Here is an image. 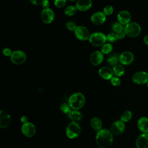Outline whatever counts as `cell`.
I'll return each instance as SVG.
<instances>
[{"label": "cell", "instance_id": "cell-11", "mask_svg": "<svg viewBox=\"0 0 148 148\" xmlns=\"http://www.w3.org/2000/svg\"><path fill=\"white\" fill-rule=\"evenodd\" d=\"M106 16L102 12H97L93 13L90 18L91 23L95 25L103 24L106 21Z\"/></svg>", "mask_w": 148, "mask_h": 148}, {"label": "cell", "instance_id": "cell-36", "mask_svg": "<svg viewBox=\"0 0 148 148\" xmlns=\"http://www.w3.org/2000/svg\"><path fill=\"white\" fill-rule=\"evenodd\" d=\"M2 53H3V54L4 55V56H11V54H12V51H11V50L9 49V48H8V47H5V48H4L3 49V50H2Z\"/></svg>", "mask_w": 148, "mask_h": 148}, {"label": "cell", "instance_id": "cell-26", "mask_svg": "<svg viewBox=\"0 0 148 148\" xmlns=\"http://www.w3.org/2000/svg\"><path fill=\"white\" fill-rule=\"evenodd\" d=\"M113 49V46L112 44L108 43H105L103 45L101 46V51L103 54H110Z\"/></svg>", "mask_w": 148, "mask_h": 148}, {"label": "cell", "instance_id": "cell-17", "mask_svg": "<svg viewBox=\"0 0 148 148\" xmlns=\"http://www.w3.org/2000/svg\"><path fill=\"white\" fill-rule=\"evenodd\" d=\"M125 130V124L121 120L114 121L111 126V131L113 134L119 135L124 132Z\"/></svg>", "mask_w": 148, "mask_h": 148}, {"label": "cell", "instance_id": "cell-39", "mask_svg": "<svg viewBox=\"0 0 148 148\" xmlns=\"http://www.w3.org/2000/svg\"><path fill=\"white\" fill-rule=\"evenodd\" d=\"M21 123H23V124L28 122L27 121V117L25 116H23L21 117Z\"/></svg>", "mask_w": 148, "mask_h": 148}, {"label": "cell", "instance_id": "cell-24", "mask_svg": "<svg viewBox=\"0 0 148 148\" xmlns=\"http://www.w3.org/2000/svg\"><path fill=\"white\" fill-rule=\"evenodd\" d=\"M90 124L91 126L97 131H99L101 130L102 125V123L101 120L98 118V117H94L91 119V121H90Z\"/></svg>", "mask_w": 148, "mask_h": 148}, {"label": "cell", "instance_id": "cell-8", "mask_svg": "<svg viewBox=\"0 0 148 148\" xmlns=\"http://www.w3.org/2000/svg\"><path fill=\"white\" fill-rule=\"evenodd\" d=\"M132 80L136 84H145L148 82V73L145 71L137 72L133 75Z\"/></svg>", "mask_w": 148, "mask_h": 148}, {"label": "cell", "instance_id": "cell-41", "mask_svg": "<svg viewBox=\"0 0 148 148\" xmlns=\"http://www.w3.org/2000/svg\"><path fill=\"white\" fill-rule=\"evenodd\" d=\"M66 1H70V2H73V1H74L75 0H66Z\"/></svg>", "mask_w": 148, "mask_h": 148}, {"label": "cell", "instance_id": "cell-28", "mask_svg": "<svg viewBox=\"0 0 148 148\" xmlns=\"http://www.w3.org/2000/svg\"><path fill=\"white\" fill-rule=\"evenodd\" d=\"M112 29L114 33H116L124 30V27L123 25L120 24L119 22H116L112 24Z\"/></svg>", "mask_w": 148, "mask_h": 148}, {"label": "cell", "instance_id": "cell-12", "mask_svg": "<svg viewBox=\"0 0 148 148\" xmlns=\"http://www.w3.org/2000/svg\"><path fill=\"white\" fill-rule=\"evenodd\" d=\"M120 62L124 65L131 64L134 59V56L132 53L129 51H125L121 53L119 56Z\"/></svg>", "mask_w": 148, "mask_h": 148}, {"label": "cell", "instance_id": "cell-14", "mask_svg": "<svg viewBox=\"0 0 148 148\" xmlns=\"http://www.w3.org/2000/svg\"><path fill=\"white\" fill-rule=\"evenodd\" d=\"M131 14L127 10H121L117 14V20L122 25H127L131 22Z\"/></svg>", "mask_w": 148, "mask_h": 148}, {"label": "cell", "instance_id": "cell-9", "mask_svg": "<svg viewBox=\"0 0 148 148\" xmlns=\"http://www.w3.org/2000/svg\"><path fill=\"white\" fill-rule=\"evenodd\" d=\"M40 18L45 24L51 23L55 18V14L53 10L50 8L44 9L40 13Z\"/></svg>", "mask_w": 148, "mask_h": 148}, {"label": "cell", "instance_id": "cell-27", "mask_svg": "<svg viewBox=\"0 0 148 148\" xmlns=\"http://www.w3.org/2000/svg\"><path fill=\"white\" fill-rule=\"evenodd\" d=\"M132 113L130 110H125L124 111L121 115V120L124 122L129 121L132 118Z\"/></svg>", "mask_w": 148, "mask_h": 148}, {"label": "cell", "instance_id": "cell-15", "mask_svg": "<svg viewBox=\"0 0 148 148\" xmlns=\"http://www.w3.org/2000/svg\"><path fill=\"white\" fill-rule=\"evenodd\" d=\"M11 121V117L10 114L3 110H1L0 112V127L1 128H5L8 127Z\"/></svg>", "mask_w": 148, "mask_h": 148}, {"label": "cell", "instance_id": "cell-2", "mask_svg": "<svg viewBox=\"0 0 148 148\" xmlns=\"http://www.w3.org/2000/svg\"><path fill=\"white\" fill-rule=\"evenodd\" d=\"M85 102V97L81 92H75L72 94L68 99V104L74 110H79L82 108Z\"/></svg>", "mask_w": 148, "mask_h": 148}, {"label": "cell", "instance_id": "cell-34", "mask_svg": "<svg viewBox=\"0 0 148 148\" xmlns=\"http://www.w3.org/2000/svg\"><path fill=\"white\" fill-rule=\"evenodd\" d=\"M106 38H107V40L108 42H110V43L114 42L117 40H118L117 37H116V35L115 33H110V34H109L106 36Z\"/></svg>", "mask_w": 148, "mask_h": 148}, {"label": "cell", "instance_id": "cell-37", "mask_svg": "<svg viewBox=\"0 0 148 148\" xmlns=\"http://www.w3.org/2000/svg\"><path fill=\"white\" fill-rule=\"evenodd\" d=\"M42 6L44 9H47L49 8V6H50V2L49 1V0H44L43 3H42Z\"/></svg>", "mask_w": 148, "mask_h": 148}, {"label": "cell", "instance_id": "cell-40", "mask_svg": "<svg viewBox=\"0 0 148 148\" xmlns=\"http://www.w3.org/2000/svg\"><path fill=\"white\" fill-rule=\"evenodd\" d=\"M143 42L144 43L148 46V35H146L143 38Z\"/></svg>", "mask_w": 148, "mask_h": 148}, {"label": "cell", "instance_id": "cell-38", "mask_svg": "<svg viewBox=\"0 0 148 148\" xmlns=\"http://www.w3.org/2000/svg\"><path fill=\"white\" fill-rule=\"evenodd\" d=\"M44 0H29L30 2L35 5H42Z\"/></svg>", "mask_w": 148, "mask_h": 148}, {"label": "cell", "instance_id": "cell-33", "mask_svg": "<svg viewBox=\"0 0 148 148\" xmlns=\"http://www.w3.org/2000/svg\"><path fill=\"white\" fill-rule=\"evenodd\" d=\"M66 2V0H54V4L58 8L64 7Z\"/></svg>", "mask_w": 148, "mask_h": 148}, {"label": "cell", "instance_id": "cell-4", "mask_svg": "<svg viewBox=\"0 0 148 148\" xmlns=\"http://www.w3.org/2000/svg\"><path fill=\"white\" fill-rule=\"evenodd\" d=\"M88 40L92 46L98 47L102 46L106 43L107 38L103 33L100 32H95L90 34Z\"/></svg>", "mask_w": 148, "mask_h": 148}, {"label": "cell", "instance_id": "cell-30", "mask_svg": "<svg viewBox=\"0 0 148 148\" xmlns=\"http://www.w3.org/2000/svg\"><path fill=\"white\" fill-rule=\"evenodd\" d=\"M113 12H114V9L113 6L111 5L106 6L103 10V13L105 14V16H110L113 13Z\"/></svg>", "mask_w": 148, "mask_h": 148}, {"label": "cell", "instance_id": "cell-29", "mask_svg": "<svg viewBox=\"0 0 148 148\" xmlns=\"http://www.w3.org/2000/svg\"><path fill=\"white\" fill-rule=\"evenodd\" d=\"M60 109L64 113H65V114H68L72 110L69 105L65 103H63L61 105Z\"/></svg>", "mask_w": 148, "mask_h": 148}, {"label": "cell", "instance_id": "cell-35", "mask_svg": "<svg viewBox=\"0 0 148 148\" xmlns=\"http://www.w3.org/2000/svg\"><path fill=\"white\" fill-rule=\"evenodd\" d=\"M115 34H116V37H117V39H122L126 35L125 32H124V30L118 32H116Z\"/></svg>", "mask_w": 148, "mask_h": 148}, {"label": "cell", "instance_id": "cell-21", "mask_svg": "<svg viewBox=\"0 0 148 148\" xmlns=\"http://www.w3.org/2000/svg\"><path fill=\"white\" fill-rule=\"evenodd\" d=\"M68 117L72 121L76 122L77 121L81 120L82 119L83 116L82 114L77 110L73 109L68 114Z\"/></svg>", "mask_w": 148, "mask_h": 148}, {"label": "cell", "instance_id": "cell-1", "mask_svg": "<svg viewBox=\"0 0 148 148\" xmlns=\"http://www.w3.org/2000/svg\"><path fill=\"white\" fill-rule=\"evenodd\" d=\"M96 143L100 148H108L112 145L113 141L112 132L108 129L98 131L95 137Z\"/></svg>", "mask_w": 148, "mask_h": 148}, {"label": "cell", "instance_id": "cell-22", "mask_svg": "<svg viewBox=\"0 0 148 148\" xmlns=\"http://www.w3.org/2000/svg\"><path fill=\"white\" fill-rule=\"evenodd\" d=\"M107 61L108 64L111 66H115L119 64L120 62L119 56L115 53L110 54L107 58Z\"/></svg>", "mask_w": 148, "mask_h": 148}, {"label": "cell", "instance_id": "cell-5", "mask_svg": "<svg viewBox=\"0 0 148 148\" xmlns=\"http://www.w3.org/2000/svg\"><path fill=\"white\" fill-rule=\"evenodd\" d=\"M81 132V128L76 121H72L68 124L66 128V136L70 139H74L79 136Z\"/></svg>", "mask_w": 148, "mask_h": 148}, {"label": "cell", "instance_id": "cell-13", "mask_svg": "<svg viewBox=\"0 0 148 148\" xmlns=\"http://www.w3.org/2000/svg\"><path fill=\"white\" fill-rule=\"evenodd\" d=\"M90 60L91 64L94 66H98L103 60V54L100 51H95L91 54Z\"/></svg>", "mask_w": 148, "mask_h": 148}, {"label": "cell", "instance_id": "cell-20", "mask_svg": "<svg viewBox=\"0 0 148 148\" xmlns=\"http://www.w3.org/2000/svg\"><path fill=\"white\" fill-rule=\"evenodd\" d=\"M138 127L143 133H148V118L146 117H140L138 121Z\"/></svg>", "mask_w": 148, "mask_h": 148}, {"label": "cell", "instance_id": "cell-16", "mask_svg": "<svg viewBox=\"0 0 148 148\" xmlns=\"http://www.w3.org/2000/svg\"><path fill=\"white\" fill-rule=\"evenodd\" d=\"M92 5L91 0H78L76 3L77 9L81 12H85L89 10Z\"/></svg>", "mask_w": 148, "mask_h": 148}, {"label": "cell", "instance_id": "cell-10", "mask_svg": "<svg viewBox=\"0 0 148 148\" xmlns=\"http://www.w3.org/2000/svg\"><path fill=\"white\" fill-rule=\"evenodd\" d=\"M21 132L24 136L27 137H32L35 134L36 128L32 123L27 122L23 124L21 127Z\"/></svg>", "mask_w": 148, "mask_h": 148}, {"label": "cell", "instance_id": "cell-42", "mask_svg": "<svg viewBox=\"0 0 148 148\" xmlns=\"http://www.w3.org/2000/svg\"><path fill=\"white\" fill-rule=\"evenodd\" d=\"M147 87H148V82L147 83Z\"/></svg>", "mask_w": 148, "mask_h": 148}, {"label": "cell", "instance_id": "cell-23", "mask_svg": "<svg viewBox=\"0 0 148 148\" xmlns=\"http://www.w3.org/2000/svg\"><path fill=\"white\" fill-rule=\"evenodd\" d=\"M113 74L117 77H121L122 76L125 72V69L124 66L121 65L117 64L113 67Z\"/></svg>", "mask_w": 148, "mask_h": 148}, {"label": "cell", "instance_id": "cell-18", "mask_svg": "<svg viewBox=\"0 0 148 148\" xmlns=\"http://www.w3.org/2000/svg\"><path fill=\"white\" fill-rule=\"evenodd\" d=\"M99 75L105 80H110L113 76V70L108 66H102L98 71Z\"/></svg>", "mask_w": 148, "mask_h": 148}, {"label": "cell", "instance_id": "cell-31", "mask_svg": "<svg viewBox=\"0 0 148 148\" xmlns=\"http://www.w3.org/2000/svg\"><path fill=\"white\" fill-rule=\"evenodd\" d=\"M110 83L111 84L116 87L119 86L121 84V80L119 78V77L117 76H113L112 79H110Z\"/></svg>", "mask_w": 148, "mask_h": 148}, {"label": "cell", "instance_id": "cell-25", "mask_svg": "<svg viewBox=\"0 0 148 148\" xmlns=\"http://www.w3.org/2000/svg\"><path fill=\"white\" fill-rule=\"evenodd\" d=\"M77 9L76 6L73 5H69L66 7L64 10V13L65 15L68 16H73L77 12Z\"/></svg>", "mask_w": 148, "mask_h": 148}, {"label": "cell", "instance_id": "cell-19", "mask_svg": "<svg viewBox=\"0 0 148 148\" xmlns=\"http://www.w3.org/2000/svg\"><path fill=\"white\" fill-rule=\"evenodd\" d=\"M136 146L138 148H148V133H143L138 137Z\"/></svg>", "mask_w": 148, "mask_h": 148}, {"label": "cell", "instance_id": "cell-3", "mask_svg": "<svg viewBox=\"0 0 148 148\" xmlns=\"http://www.w3.org/2000/svg\"><path fill=\"white\" fill-rule=\"evenodd\" d=\"M125 35L130 38L138 36L141 32L140 26L135 22H130L124 27Z\"/></svg>", "mask_w": 148, "mask_h": 148}, {"label": "cell", "instance_id": "cell-6", "mask_svg": "<svg viewBox=\"0 0 148 148\" xmlns=\"http://www.w3.org/2000/svg\"><path fill=\"white\" fill-rule=\"evenodd\" d=\"M10 57L12 63L16 65L23 64L27 59L26 54L22 50H14L12 51Z\"/></svg>", "mask_w": 148, "mask_h": 148}, {"label": "cell", "instance_id": "cell-7", "mask_svg": "<svg viewBox=\"0 0 148 148\" xmlns=\"http://www.w3.org/2000/svg\"><path fill=\"white\" fill-rule=\"evenodd\" d=\"M74 34L76 38L82 41L87 40L90 35L88 29L83 25L77 26L74 31Z\"/></svg>", "mask_w": 148, "mask_h": 148}, {"label": "cell", "instance_id": "cell-32", "mask_svg": "<svg viewBox=\"0 0 148 148\" xmlns=\"http://www.w3.org/2000/svg\"><path fill=\"white\" fill-rule=\"evenodd\" d=\"M66 28L71 31H75V30L76 29V27L77 26H76V24L73 22V21H68L66 23Z\"/></svg>", "mask_w": 148, "mask_h": 148}]
</instances>
